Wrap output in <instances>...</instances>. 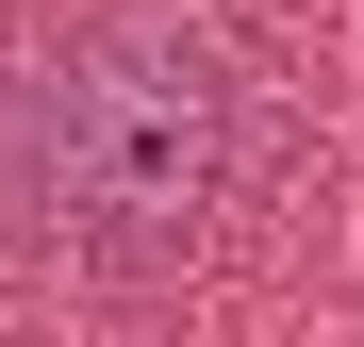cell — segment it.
I'll return each mask as SVG.
<instances>
[{"mask_svg": "<svg viewBox=\"0 0 364 347\" xmlns=\"http://www.w3.org/2000/svg\"><path fill=\"white\" fill-rule=\"evenodd\" d=\"M249 182V50L199 0H100L0 67V248L182 265Z\"/></svg>", "mask_w": 364, "mask_h": 347, "instance_id": "1", "label": "cell"}]
</instances>
